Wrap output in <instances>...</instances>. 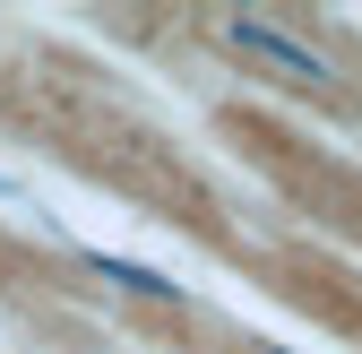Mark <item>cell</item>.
<instances>
[{"instance_id":"obj_3","label":"cell","mask_w":362,"mask_h":354,"mask_svg":"<svg viewBox=\"0 0 362 354\" xmlns=\"http://www.w3.org/2000/svg\"><path fill=\"white\" fill-rule=\"evenodd\" d=\"M285 354H293V346H285Z\"/></svg>"},{"instance_id":"obj_1","label":"cell","mask_w":362,"mask_h":354,"mask_svg":"<svg viewBox=\"0 0 362 354\" xmlns=\"http://www.w3.org/2000/svg\"><path fill=\"white\" fill-rule=\"evenodd\" d=\"M216 35H224V52H233V61H259V69H276L285 86H310V96H337V61L320 52V43L285 35L276 18H259V9H233Z\"/></svg>"},{"instance_id":"obj_2","label":"cell","mask_w":362,"mask_h":354,"mask_svg":"<svg viewBox=\"0 0 362 354\" xmlns=\"http://www.w3.org/2000/svg\"><path fill=\"white\" fill-rule=\"evenodd\" d=\"M78 268H95L104 285H121V294H147V302H181V285L164 277V268H139V259H121V251H78Z\"/></svg>"}]
</instances>
